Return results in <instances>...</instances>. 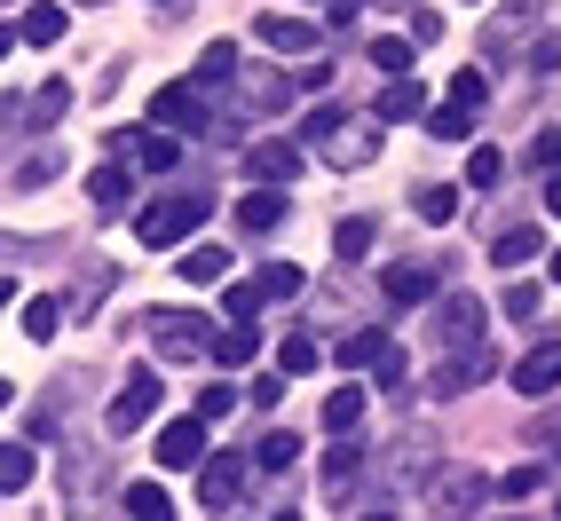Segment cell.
<instances>
[{
  "label": "cell",
  "instance_id": "cell-21",
  "mask_svg": "<svg viewBox=\"0 0 561 521\" xmlns=\"http://www.w3.org/2000/svg\"><path fill=\"white\" fill-rule=\"evenodd\" d=\"M174 269H182V285H221L230 277V245H191Z\"/></svg>",
  "mask_w": 561,
  "mask_h": 521
},
{
  "label": "cell",
  "instance_id": "cell-5",
  "mask_svg": "<svg viewBox=\"0 0 561 521\" xmlns=\"http://www.w3.org/2000/svg\"><path fill=\"white\" fill-rule=\"evenodd\" d=\"M482 332H491V309H482V301H467V292L435 309V348H443V356H467V348H482Z\"/></svg>",
  "mask_w": 561,
  "mask_h": 521
},
{
  "label": "cell",
  "instance_id": "cell-49",
  "mask_svg": "<svg viewBox=\"0 0 561 521\" xmlns=\"http://www.w3.org/2000/svg\"><path fill=\"white\" fill-rule=\"evenodd\" d=\"M270 521H301V513H270Z\"/></svg>",
  "mask_w": 561,
  "mask_h": 521
},
{
  "label": "cell",
  "instance_id": "cell-11",
  "mask_svg": "<svg viewBox=\"0 0 561 521\" xmlns=\"http://www.w3.org/2000/svg\"><path fill=\"white\" fill-rule=\"evenodd\" d=\"M9 40H16V48H56V40H64V9H56V0H32V9H16Z\"/></svg>",
  "mask_w": 561,
  "mask_h": 521
},
{
  "label": "cell",
  "instance_id": "cell-39",
  "mask_svg": "<svg viewBox=\"0 0 561 521\" xmlns=\"http://www.w3.org/2000/svg\"><path fill=\"white\" fill-rule=\"evenodd\" d=\"M32 111H41V119H32V127H56L64 111H71V88H64V80H48L41 95H32Z\"/></svg>",
  "mask_w": 561,
  "mask_h": 521
},
{
  "label": "cell",
  "instance_id": "cell-37",
  "mask_svg": "<svg viewBox=\"0 0 561 521\" xmlns=\"http://www.w3.org/2000/svg\"><path fill=\"white\" fill-rule=\"evenodd\" d=\"M230 412H238V387H230V380L198 387V419H206V427H214V419H230Z\"/></svg>",
  "mask_w": 561,
  "mask_h": 521
},
{
  "label": "cell",
  "instance_id": "cell-26",
  "mask_svg": "<svg viewBox=\"0 0 561 521\" xmlns=\"http://www.w3.org/2000/svg\"><path fill=\"white\" fill-rule=\"evenodd\" d=\"M253 466H261V474H285V466H301V435H285V427H277V435H261Z\"/></svg>",
  "mask_w": 561,
  "mask_h": 521
},
{
  "label": "cell",
  "instance_id": "cell-45",
  "mask_svg": "<svg viewBox=\"0 0 561 521\" xmlns=\"http://www.w3.org/2000/svg\"><path fill=\"white\" fill-rule=\"evenodd\" d=\"M553 159H561V127H538L530 135V166H553Z\"/></svg>",
  "mask_w": 561,
  "mask_h": 521
},
{
  "label": "cell",
  "instance_id": "cell-31",
  "mask_svg": "<svg viewBox=\"0 0 561 521\" xmlns=\"http://www.w3.org/2000/svg\"><path fill=\"white\" fill-rule=\"evenodd\" d=\"M411 206H420V221H427V230H443V221L459 213V190H451V182H427V190L411 198Z\"/></svg>",
  "mask_w": 561,
  "mask_h": 521
},
{
  "label": "cell",
  "instance_id": "cell-3",
  "mask_svg": "<svg viewBox=\"0 0 561 521\" xmlns=\"http://www.w3.org/2000/svg\"><path fill=\"white\" fill-rule=\"evenodd\" d=\"M206 213H214L206 190H174V198H159V206H142V213H135V238H142V245H182Z\"/></svg>",
  "mask_w": 561,
  "mask_h": 521
},
{
  "label": "cell",
  "instance_id": "cell-52",
  "mask_svg": "<svg viewBox=\"0 0 561 521\" xmlns=\"http://www.w3.org/2000/svg\"><path fill=\"white\" fill-rule=\"evenodd\" d=\"M506 521H530V513H506Z\"/></svg>",
  "mask_w": 561,
  "mask_h": 521
},
{
  "label": "cell",
  "instance_id": "cell-13",
  "mask_svg": "<svg viewBox=\"0 0 561 521\" xmlns=\"http://www.w3.org/2000/svg\"><path fill=\"white\" fill-rule=\"evenodd\" d=\"M245 174H253V182H277V190H285V182L301 174V142H253V151H245Z\"/></svg>",
  "mask_w": 561,
  "mask_h": 521
},
{
  "label": "cell",
  "instance_id": "cell-20",
  "mask_svg": "<svg viewBox=\"0 0 561 521\" xmlns=\"http://www.w3.org/2000/svg\"><path fill=\"white\" fill-rule=\"evenodd\" d=\"M388 356H396V340H388L380 324H371V332H348V340H341V371H380Z\"/></svg>",
  "mask_w": 561,
  "mask_h": 521
},
{
  "label": "cell",
  "instance_id": "cell-28",
  "mask_svg": "<svg viewBox=\"0 0 561 521\" xmlns=\"http://www.w3.org/2000/svg\"><path fill=\"white\" fill-rule=\"evenodd\" d=\"M356 419H364V387H332L324 395V427L332 435H356Z\"/></svg>",
  "mask_w": 561,
  "mask_h": 521
},
{
  "label": "cell",
  "instance_id": "cell-33",
  "mask_svg": "<svg viewBox=\"0 0 561 521\" xmlns=\"http://www.w3.org/2000/svg\"><path fill=\"white\" fill-rule=\"evenodd\" d=\"M253 285H261V292H270V301H293V292H301L309 277H301V269H293V260H270V269H261Z\"/></svg>",
  "mask_w": 561,
  "mask_h": 521
},
{
  "label": "cell",
  "instance_id": "cell-40",
  "mask_svg": "<svg viewBox=\"0 0 561 521\" xmlns=\"http://www.w3.org/2000/svg\"><path fill=\"white\" fill-rule=\"evenodd\" d=\"M499 316H514V324H538V285H506Z\"/></svg>",
  "mask_w": 561,
  "mask_h": 521
},
{
  "label": "cell",
  "instance_id": "cell-1",
  "mask_svg": "<svg viewBox=\"0 0 561 521\" xmlns=\"http://www.w3.org/2000/svg\"><path fill=\"white\" fill-rule=\"evenodd\" d=\"M491 490H499V482L482 474V466H427V490H420V498H427L435 521H467Z\"/></svg>",
  "mask_w": 561,
  "mask_h": 521
},
{
  "label": "cell",
  "instance_id": "cell-19",
  "mask_svg": "<svg viewBox=\"0 0 561 521\" xmlns=\"http://www.w3.org/2000/svg\"><path fill=\"white\" fill-rule=\"evenodd\" d=\"M538 245H546V230H538V221H514V230H499L491 260H499V269H530V260H538Z\"/></svg>",
  "mask_w": 561,
  "mask_h": 521
},
{
  "label": "cell",
  "instance_id": "cell-6",
  "mask_svg": "<svg viewBox=\"0 0 561 521\" xmlns=\"http://www.w3.org/2000/svg\"><path fill=\"white\" fill-rule=\"evenodd\" d=\"M159 380H167V371H135V380H127L119 395H111V412H103V427H111V435H135L142 419L159 412Z\"/></svg>",
  "mask_w": 561,
  "mask_h": 521
},
{
  "label": "cell",
  "instance_id": "cell-42",
  "mask_svg": "<svg viewBox=\"0 0 561 521\" xmlns=\"http://www.w3.org/2000/svg\"><path fill=\"white\" fill-rule=\"evenodd\" d=\"M499 151H491V142H474V159H467V182H474V190H491V182H499Z\"/></svg>",
  "mask_w": 561,
  "mask_h": 521
},
{
  "label": "cell",
  "instance_id": "cell-16",
  "mask_svg": "<svg viewBox=\"0 0 561 521\" xmlns=\"http://www.w3.org/2000/svg\"><path fill=\"white\" fill-rule=\"evenodd\" d=\"M482 380H491V348H467V356L443 363L427 387H435V395H467V387H482Z\"/></svg>",
  "mask_w": 561,
  "mask_h": 521
},
{
  "label": "cell",
  "instance_id": "cell-48",
  "mask_svg": "<svg viewBox=\"0 0 561 521\" xmlns=\"http://www.w3.org/2000/svg\"><path fill=\"white\" fill-rule=\"evenodd\" d=\"M553 285H561V253H553Z\"/></svg>",
  "mask_w": 561,
  "mask_h": 521
},
{
  "label": "cell",
  "instance_id": "cell-17",
  "mask_svg": "<svg viewBox=\"0 0 561 521\" xmlns=\"http://www.w3.org/2000/svg\"><path fill=\"white\" fill-rule=\"evenodd\" d=\"M356 474H364V442H356V435H341V442L324 451V490H332V506H341V513H348V498H341V490H348Z\"/></svg>",
  "mask_w": 561,
  "mask_h": 521
},
{
  "label": "cell",
  "instance_id": "cell-10",
  "mask_svg": "<svg viewBox=\"0 0 561 521\" xmlns=\"http://www.w3.org/2000/svg\"><path fill=\"white\" fill-rule=\"evenodd\" d=\"M506 380H514L522 395H530V403H538V395H553V387H561V340H538L530 356H522V363L506 371Z\"/></svg>",
  "mask_w": 561,
  "mask_h": 521
},
{
  "label": "cell",
  "instance_id": "cell-41",
  "mask_svg": "<svg viewBox=\"0 0 561 521\" xmlns=\"http://www.w3.org/2000/svg\"><path fill=\"white\" fill-rule=\"evenodd\" d=\"M371 63H380L388 80H403V71H411V40H371Z\"/></svg>",
  "mask_w": 561,
  "mask_h": 521
},
{
  "label": "cell",
  "instance_id": "cell-30",
  "mask_svg": "<svg viewBox=\"0 0 561 521\" xmlns=\"http://www.w3.org/2000/svg\"><path fill=\"white\" fill-rule=\"evenodd\" d=\"M127 521H174V498L159 490V482H135V490H127Z\"/></svg>",
  "mask_w": 561,
  "mask_h": 521
},
{
  "label": "cell",
  "instance_id": "cell-27",
  "mask_svg": "<svg viewBox=\"0 0 561 521\" xmlns=\"http://www.w3.org/2000/svg\"><path fill=\"white\" fill-rule=\"evenodd\" d=\"M238 80H245V103H253V111H277V103L293 95L285 71H238Z\"/></svg>",
  "mask_w": 561,
  "mask_h": 521
},
{
  "label": "cell",
  "instance_id": "cell-29",
  "mask_svg": "<svg viewBox=\"0 0 561 521\" xmlns=\"http://www.w3.org/2000/svg\"><path fill=\"white\" fill-rule=\"evenodd\" d=\"M16 324H24V340H56L64 301H48V292H41V301H24V309H16Z\"/></svg>",
  "mask_w": 561,
  "mask_h": 521
},
{
  "label": "cell",
  "instance_id": "cell-2",
  "mask_svg": "<svg viewBox=\"0 0 561 521\" xmlns=\"http://www.w3.org/2000/svg\"><path fill=\"white\" fill-rule=\"evenodd\" d=\"M214 340H221V332H214L198 309H159V316H151V348H159V363H206Z\"/></svg>",
  "mask_w": 561,
  "mask_h": 521
},
{
  "label": "cell",
  "instance_id": "cell-38",
  "mask_svg": "<svg viewBox=\"0 0 561 521\" xmlns=\"http://www.w3.org/2000/svg\"><path fill=\"white\" fill-rule=\"evenodd\" d=\"M317 363V340H309V332H285V340H277V371H309Z\"/></svg>",
  "mask_w": 561,
  "mask_h": 521
},
{
  "label": "cell",
  "instance_id": "cell-35",
  "mask_svg": "<svg viewBox=\"0 0 561 521\" xmlns=\"http://www.w3.org/2000/svg\"><path fill=\"white\" fill-rule=\"evenodd\" d=\"M214 80H238V48H230V40H214V48L198 56V88H214Z\"/></svg>",
  "mask_w": 561,
  "mask_h": 521
},
{
  "label": "cell",
  "instance_id": "cell-36",
  "mask_svg": "<svg viewBox=\"0 0 561 521\" xmlns=\"http://www.w3.org/2000/svg\"><path fill=\"white\" fill-rule=\"evenodd\" d=\"M332 253H341V260H364V253H371V221H364V213L341 221V230H332Z\"/></svg>",
  "mask_w": 561,
  "mask_h": 521
},
{
  "label": "cell",
  "instance_id": "cell-22",
  "mask_svg": "<svg viewBox=\"0 0 561 521\" xmlns=\"http://www.w3.org/2000/svg\"><path fill=\"white\" fill-rule=\"evenodd\" d=\"M474 119H482V111H467V103L443 95V103L427 111V135H443V142H474Z\"/></svg>",
  "mask_w": 561,
  "mask_h": 521
},
{
  "label": "cell",
  "instance_id": "cell-14",
  "mask_svg": "<svg viewBox=\"0 0 561 521\" xmlns=\"http://www.w3.org/2000/svg\"><path fill=\"white\" fill-rule=\"evenodd\" d=\"M277 221H285V190H277V182H261V190L238 198V230H245V238H270Z\"/></svg>",
  "mask_w": 561,
  "mask_h": 521
},
{
  "label": "cell",
  "instance_id": "cell-43",
  "mask_svg": "<svg viewBox=\"0 0 561 521\" xmlns=\"http://www.w3.org/2000/svg\"><path fill=\"white\" fill-rule=\"evenodd\" d=\"M451 103L482 111V103H491V80H482V71H459V80H451Z\"/></svg>",
  "mask_w": 561,
  "mask_h": 521
},
{
  "label": "cell",
  "instance_id": "cell-7",
  "mask_svg": "<svg viewBox=\"0 0 561 521\" xmlns=\"http://www.w3.org/2000/svg\"><path fill=\"white\" fill-rule=\"evenodd\" d=\"M253 40H261V48H277V56H317V40H324V32H317L309 16L261 9V16H253Z\"/></svg>",
  "mask_w": 561,
  "mask_h": 521
},
{
  "label": "cell",
  "instance_id": "cell-44",
  "mask_svg": "<svg viewBox=\"0 0 561 521\" xmlns=\"http://www.w3.org/2000/svg\"><path fill=\"white\" fill-rule=\"evenodd\" d=\"M285 380H293V371H261V380H253V412H277V403H285Z\"/></svg>",
  "mask_w": 561,
  "mask_h": 521
},
{
  "label": "cell",
  "instance_id": "cell-23",
  "mask_svg": "<svg viewBox=\"0 0 561 521\" xmlns=\"http://www.w3.org/2000/svg\"><path fill=\"white\" fill-rule=\"evenodd\" d=\"M127 190H135V174H127V166H95V174H88L95 213H119V206H127Z\"/></svg>",
  "mask_w": 561,
  "mask_h": 521
},
{
  "label": "cell",
  "instance_id": "cell-47",
  "mask_svg": "<svg viewBox=\"0 0 561 521\" xmlns=\"http://www.w3.org/2000/svg\"><path fill=\"white\" fill-rule=\"evenodd\" d=\"M546 213H561V174H553V182H546Z\"/></svg>",
  "mask_w": 561,
  "mask_h": 521
},
{
  "label": "cell",
  "instance_id": "cell-51",
  "mask_svg": "<svg viewBox=\"0 0 561 521\" xmlns=\"http://www.w3.org/2000/svg\"><path fill=\"white\" fill-rule=\"evenodd\" d=\"M467 9H491V0H467Z\"/></svg>",
  "mask_w": 561,
  "mask_h": 521
},
{
  "label": "cell",
  "instance_id": "cell-18",
  "mask_svg": "<svg viewBox=\"0 0 561 521\" xmlns=\"http://www.w3.org/2000/svg\"><path fill=\"white\" fill-rule=\"evenodd\" d=\"M119 151H135V166H142V174H174L182 142H174L167 127H151V135H119Z\"/></svg>",
  "mask_w": 561,
  "mask_h": 521
},
{
  "label": "cell",
  "instance_id": "cell-8",
  "mask_svg": "<svg viewBox=\"0 0 561 521\" xmlns=\"http://www.w3.org/2000/svg\"><path fill=\"white\" fill-rule=\"evenodd\" d=\"M198 498H206L214 513H230V506L245 498V459H230V451L206 459V466H198Z\"/></svg>",
  "mask_w": 561,
  "mask_h": 521
},
{
  "label": "cell",
  "instance_id": "cell-34",
  "mask_svg": "<svg viewBox=\"0 0 561 521\" xmlns=\"http://www.w3.org/2000/svg\"><path fill=\"white\" fill-rule=\"evenodd\" d=\"M261 301H270L261 285H230V292H221V316H230V324H253V316H261Z\"/></svg>",
  "mask_w": 561,
  "mask_h": 521
},
{
  "label": "cell",
  "instance_id": "cell-12",
  "mask_svg": "<svg viewBox=\"0 0 561 521\" xmlns=\"http://www.w3.org/2000/svg\"><path fill=\"white\" fill-rule=\"evenodd\" d=\"M324 159L341 166V174H348V166H371V159H380V119H364V127H348V119H341V135L324 142Z\"/></svg>",
  "mask_w": 561,
  "mask_h": 521
},
{
  "label": "cell",
  "instance_id": "cell-32",
  "mask_svg": "<svg viewBox=\"0 0 561 521\" xmlns=\"http://www.w3.org/2000/svg\"><path fill=\"white\" fill-rule=\"evenodd\" d=\"M0 490H32V442H9V451H0Z\"/></svg>",
  "mask_w": 561,
  "mask_h": 521
},
{
  "label": "cell",
  "instance_id": "cell-24",
  "mask_svg": "<svg viewBox=\"0 0 561 521\" xmlns=\"http://www.w3.org/2000/svg\"><path fill=\"white\" fill-rule=\"evenodd\" d=\"M380 119H427V88H420V80H388Z\"/></svg>",
  "mask_w": 561,
  "mask_h": 521
},
{
  "label": "cell",
  "instance_id": "cell-9",
  "mask_svg": "<svg viewBox=\"0 0 561 521\" xmlns=\"http://www.w3.org/2000/svg\"><path fill=\"white\" fill-rule=\"evenodd\" d=\"M159 466H206V419H167L159 427Z\"/></svg>",
  "mask_w": 561,
  "mask_h": 521
},
{
  "label": "cell",
  "instance_id": "cell-15",
  "mask_svg": "<svg viewBox=\"0 0 561 521\" xmlns=\"http://www.w3.org/2000/svg\"><path fill=\"white\" fill-rule=\"evenodd\" d=\"M380 292L396 309H420V301H435V269H420V260H396V269L380 277Z\"/></svg>",
  "mask_w": 561,
  "mask_h": 521
},
{
  "label": "cell",
  "instance_id": "cell-25",
  "mask_svg": "<svg viewBox=\"0 0 561 521\" xmlns=\"http://www.w3.org/2000/svg\"><path fill=\"white\" fill-rule=\"evenodd\" d=\"M253 356H261V332H253V324H230V332L214 340V363H221V371H238V363H253Z\"/></svg>",
  "mask_w": 561,
  "mask_h": 521
},
{
  "label": "cell",
  "instance_id": "cell-4",
  "mask_svg": "<svg viewBox=\"0 0 561 521\" xmlns=\"http://www.w3.org/2000/svg\"><path fill=\"white\" fill-rule=\"evenodd\" d=\"M151 119H159L167 135H214V127H221L214 111H206V88H198V80L159 88V95H151Z\"/></svg>",
  "mask_w": 561,
  "mask_h": 521
},
{
  "label": "cell",
  "instance_id": "cell-50",
  "mask_svg": "<svg viewBox=\"0 0 561 521\" xmlns=\"http://www.w3.org/2000/svg\"><path fill=\"white\" fill-rule=\"evenodd\" d=\"M364 521H396V513H364Z\"/></svg>",
  "mask_w": 561,
  "mask_h": 521
},
{
  "label": "cell",
  "instance_id": "cell-46",
  "mask_svg": "<svg viewBox=\"0 0 561 521\" xmlns=\"http://www.w3.org/2000/svg\"><path fill=\"white\" fill-rule=\"evenodd\" d=\"M499 498H538V466H514V474L499 482Z\"/></svg>",
  "mask_w": 561,
  "mask_h": 521
}]
</instances>
